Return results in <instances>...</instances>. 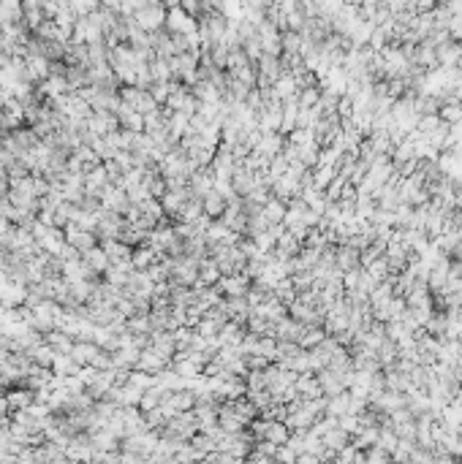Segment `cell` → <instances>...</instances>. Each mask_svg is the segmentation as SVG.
Returning <instances> with one entry per match:
<instances>
[{
  "label": "cell",
  "mask_w": 462,
  "mask_h": 464,
  "mask_svg": "<svg viewBox=\"0 0 462 464\" xmlns=\"http://www.w3.org/2000/svg\"><path fill=\"white\" fill-rule=\"evenodd\" d=\"M120 101H123L125 106H131L136 114H142V117L153 114L155 109H158L153 92H150V90H142V87H123V90H120Z\"/></svg>",
  "instance_id": "obj_1"
},
{
  "label": "cell",
  "mask_w": 462,
  "mask_h": 464,
  "mask_svg": "<svg viewBox=\"0 0 462 464\" xmlns=\"http://www.w3.org/2000/svg\"><path fill=\"white\" fill-rule=\"evenodd\" d=\"M134 22L145 30V33H158V27L166 22V11L160 5H153V3H139L136 14H134Z\"/></svg>",
  "instance_id": "obj_2"
},
{
  "label": "cell",
  "mask_w": 462,
  "mask_h": 464,
  "mask_svg": "<svg viewBox=\"0 0 462 464\" xmlns=\"http://www.w3.org/2000/svg\"><path fill=\"white\" fill-rule=\"evenodd\" d=\"M166 27L171 30V36H193V30H196L193 19L182 11V5H180V8L174 5V8L166 14Z\"/></svg>",
  "instance_id": "obj_3"
},
{
  "label": "cell",
  "mask_w": 462,
  "mask_h": 464,
  "mask_svg": "<svg viewBox=\"0 0 462 464\" xmlns=\"http://www.w3.org/2000/svg\"><path fill=\"white\" fill-rule=\"evenodd\" d=\"M84 266L90 269V274H101V272H106L112 263H109V258H106V253H104V247H93V250H87L84 255Z\"/></svg>",
  "instance_id": "obj_4"
}]
</instances>
